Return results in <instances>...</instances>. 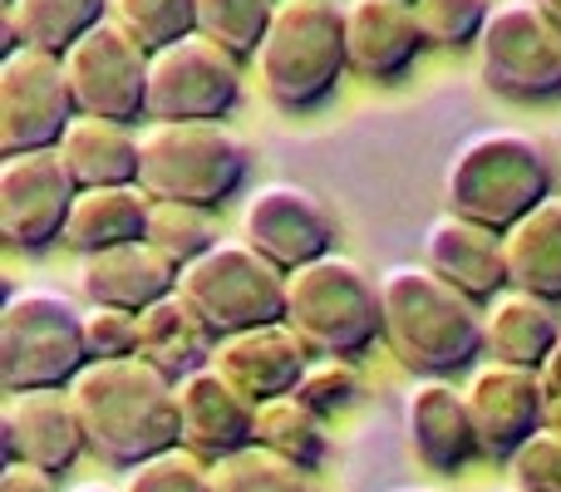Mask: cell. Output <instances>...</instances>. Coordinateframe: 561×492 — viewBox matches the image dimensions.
Here are the masks:
<instances>
[{"label": "cell", "mask_w": 561, "mask_h": 492, "mask_svg": "<svg viewBox=\"0 0 561 492\" xmlns=\"http://www.w3.org/2000/svg\"><path fill=\"white\" fill-rule=\"evenodd\" d=\"M513 492H523V488H513Z\"/></svg>", "instance_id": "obj_45"}, {"label": "cell", "mask_w": 561, "mask_h": 492, "mask_svg": "<svg viewBox=\"0 0 561 492\" xmlns=\"http://www.w3.org/2000/svg\"><path fill=\"white\" fill-rule=\"evenodd\" d=\"M557 187L552 153L542 138L517 128H483L463 138L444 168V203L448 213L483 222L493 232H507L533 207H542Z\"/></svg>", "instance_id": "obj_3"}, {"label": "cell", "mask_w": 561, "mask_h": 492, "mask_svg": "<svg viewBox=\"0 0 561 492\" xmlns=\"http://www.w3.org/2000/svg\"><path fill=\"white\" fill-rule=\"evenodd\" d=\"M547 424L561 428V399H547Z\"/></svg>", "instance_id": "obj_42"}, {"label": "cell", "mask_w": 561, "mask_h": 492, "mask_svg": "<svg viewBox=\"0 0 561 492\" xmlns=\"http://www.w3.org/2000/svg\"><path fill=\"white\" fill-rule=\"evenodd\" d=\"M252 428H256V404L222 369L203 365L178 379V444L183 448L217 464V458L252 444Z\"/></svg>", "instance_id": "obj_17"}, {"label": "cell", "mask_w": 561, "mask_h": 492, "mask_svg": "<svg viewBox=\"0 0 561 492\" xmlns=\"http://www.w3.org/2000/svg\"><path fill=\"white\" fill-rule=\"evenodd\" d=\"M84 350L89 359H128L138 355V316L114 306H84Z\"/></svg>", "instance_id": "obj_38"}, {"label": "cell", "mask_w": 561, "mask_h": 492, "mask_svg": "<svg viewBox=\"0 0 561 492\" xmlns=\"http://www.w3.org/2000/svg\"><path fill=\"white\" fill-rule=\"evenodd\" d=\"M290 394L300 399V404H310L320 419L335 414V409H350L359 404V399L369 394L365 375L355 369V359H330V355H316L306 365V375H300V385L290 389Z\"/></svg>", "instance_id": "obj_35"}, {"label": "cell", "mask_w": 561, "mask_h": 492, "mask_svg": "<svg viewBox=\"0 0 561 492\" xmlns=\"http://www.w3.org/2000/svg\"><path fill=\"white\" fill-rule=\"evenodd\" d=\"M252 444L272 448L276 458L310 468V473H316V468L325 464V454H330L325 419H320L310 404H300L296 394H280V399H266V404H256Z\"/></svg>", "instance_id": "obj_29"}, {"label": "cell", "mask_w": 561, "mask_h": 492, "mask_svg": "<svg viewBox=\"0 0 561 492\" xmlns=\"http://www.w3.org/2000/svg\"><path fill=\"white\" fill-rule=\"evenodd\" d=\"M213 350H217V335L178 290L153 300L148 310H138V359L163 369L173 385L183 375H193V369L213 365Z\"/></svg>", "instance_id": "obj_25"}, {"label": "cell", "mask_w": 561, "mask_h": 492, "mask_svg": "<svg viewBox=\"0 0 561 492\" xmlns=\"http://www.w3.org/2000/svg\"><path fill=\"white\" fill-rule=\"evenodd\" d=\"M247 138L222 118L138 128V187L153 203H183L213 213L247 183Z\"/></svg>", "instance_id": "obj_4"}, {"label": "cell", "mask_w": 561, "mask_h": 492, "mask_svg": "<svg viewBox=\"0 0 561 492\" xmlns=\"http://www.w3.org/2000/svg\"><path fill=\"white\" fill-rule=\"evenodd\" d=\"M394 492H438V488H394Z\"/></svg>", "instance_id": "obj_44"}, {"label": "cell", "mask_w": 561, "mask_h": 492, "mask_svg": "<svg viewBox=\"0 0 561 492\" xmlns=\"http://www.w3.org/2000/svg\"><path fill=\"white\" fill-rule=\"evenodd\" d=\"M424 30L409 0H350L345 5V55L365 79H399L424 49Z\"/></svg>", "instance_id": "obj_21"}, {"label": "cell", "mask_w": 561, "mask_h": 492, "mask_svg": "<svg viewBox=\"0 0 561 492\" xmlns=\"http://www.w3.org/2000/svg\"><path fill=\"white\" fill-rule=\"evenodd\" d=\"M124 492H213V464L193 448L173 444L144 464L124 468Z\"/></svg>", "instance_id": "obj_34"}, {"label": "cell", "mask_w": 561, "mask_h": 492, "mask_svg": "<svg viewBox=\"0 0 561 492\" xmlns=\"http://www.w3.org/2000/svg\"><path fill=\"white\" fill-rule=\"evenodd\" d=\"M79 104L69 94L65 59L30 45L0 55V153L55 148L75 124Z\"/></svg>", "instance_id": "obj_11"}, {"label": "cell", "mask_w": 561, "mask_h": 492, "mask_svg": "<svg viewBox=\"0 0 561 492\" xmlns=\"http://www.w3.org/2000/svg\"><path fill=\"white\" fill-rule=\"evenodd\" d=\"M409 5H414V0H409Z\"/></svg>", "instance_id": "obj_46"}, {"label": "cell", "mask_w": 561, "mask_h": 492, "mask_svg": "<svg viewBox=\"0 0 561 492\" xmlns=\"http://www.w3.org/2000/svg\"><path fill=\"white\" fill-rule=\"evenodd\" d=\"M468 414H473L478 454L513 458L537 428H547V389L542 375L507 359H478L468 369Z\"/></svg>", "instance_id": "obj_14"}, {"label": "cell", "mask_w": 561, "mask_h": 492, "mask_svg": "<svg viewBox=\"0 0 561 492\" xmlns=\"http://www.w3.org/2000/svg\"><path fill=\"white\" fill-rule=\"evenodd\" d=\"M385 340L419 379L473 369L483 355V306L448 286L424 261H399L379 276Z\"/></svg>", "instance_id": "obj_2"}, {"label": "cell", "mask_w": 561, "mask_h": 492, "mask_svg": "<svg viewBox=\"0 0 561 492\" xmlns=\"http://www.w3.org/2000/svg\"><path fill=\"white\" fill-rule=\"evenodd\" d=\"M404 434L414 458L424 468H434V473H458L478 454L468 394L454 379H438V375L414 379L404 389Z\"/></svg>", "instance_id": "obj_19"}, {"label": "cell", "mask_w": 561, "mask_h": 492, "mask_svg": "<svg viewBox=\"0 0 561 492\" xmlns=\"http://www.w3.org/2000/svg\"><path fill=\"white\" fill-rule=\"evenodd\" d=\"M276 15V0H197V35L217 39L227 55L256 59L266 25Z\"/></svg>", "instance_id": "obj_31"}, {"label": "cell", "mask_w": 561, "mask_h": 492, "mask_svg": "<svg viewBox=\"0 0 561 492\" xmlns=\"http://www.w3.org/2000/svg\"><path fill=\"white\" fill-rule=\"evenodd\" d=\"M310 350L286 320H272V325H252L237 330V335H222L213 350V369H222L237 389H242L252 404H266V399H280L300 385L310 365Z\"/></svg>", "instance_id": "obj_18"}, {"label": "cell", "mask_w": 561, "mask_h": 492, "mask_svg": "<svg viewBox=\"0 0 561 492\" xmlns=\"http://www.w3.org/2000/svg\"><path fill=\"white\" fill-rule=\"evenodd\" d=\"M79 183L69 178L59 148L0 158V237L20 251H39L65 237Z\"/></svg>", "instance_id": "obj_13"}, {"label": "cell", "mask_w": 561, "mask_h": 492, "mask_svg": "<svg viewBox=\"0 0 561 492\" xmlns=\"http://www.w3.org/2000/svg\"><path fill=\"white\" fill-rule=\"evenodd\" d=\"M213 492H320V483L310 468L286 464L262 444H247L213 464Z\"/></svg>", "instance_id": "obj_30"}, {"label": "cell", "mask_w": 561, "mask_h": 492, "mask_svg": "<svg viewBox=\"0 0 561 492\" xmlns=\"http://www.w3.org/2000/svg\"><path fill=\"white\" fill-rule=\"evenodd\" d=\"M69 492H124V488H108V483H79V488H69Z\"/></svg>", "instance_id": "obj_43"}, {"label": "cell", "mask_w": 561, "mask_h": 492, "mask_svg": "<svg viewBox=\"0 0 561 492\" xmlns=\"http://www.w3.org/2000/svg\"><path fill=\"white\" fill-rule=\"evenodd\" d=\"M84 448L114 468H134L144 458L178 444V385L148 359H89L69 385Z\"/></svg>", "instance_id": "obj_1"}, {"label": "cell", "mask_w": 561, "mask_h": 492, "mask_svg": "<svg viewBox=\"0 0 561 492\" xmlns=\"http://www.w3.org/2000/svg\"><path fill=\"white\" fill-rule=\"evenodd\" d=\"M108 15L148 49H163L197 30V0H108Z\"/></svg>", "instance_id": "obj_33"}, {"label": "cell", "mask_w": 561, "mask_h": 492, "mask_svg": "<svg viewBox=\"0 0 561 492\" xmlns=\"http://www.w3.org/2000/svg\"><path fill=\"white\" fill-rule=\"evenodd\" d=\"M144 242L153 251H163L168 261H173L178 271L187 266V261H197L203 251H213L222 237H217L213 217L203 213V207H183V203H153L148 207V232Z\"/></svg>", "instance_id": "obj_32"}, {"label": "cell", "mask_w": 561, "mask_h": 492, "mask_svg": "<svg viewBox=\"0 0 561 492\" xmlns=\"http://www.w3.org/2000/svg\"><path fill=\"white\" fill-rule=\"evenodd\" d=\"M503 261H507V286L513 290L561 300V197L557 193L503 232Z\"/></svg>", "instance_id": "obj_27"}, {"label": "cell", "mask_w": 561, "mask_h": 492, "mask_svg": "<svg viewBox=\"0 0 561 492\" xmlns=\"http://www.w3.org/2000/svg\"><path fill=\"white\" fill-rule=\"evenodd\" d=\"M0 492H59V488H55V473H45V468L5 464L0 468Z\"/></svg>", "instance_id": "obj_39"}, {"label": "cell", "mask_w": 561, "mask_h": 492, "mask_svg": "<svg viewBox=\"0 0 561 492\" xmlns=\"http://www.w3.org/2000/svg\"><path fill=\"white\" fill-rule=\"evenodd\" d=\"M0 444L5 464H30L45 473H65L84 454V428H79L69 389H25L10 394L0 409Z\"/></svg>", "instance_id": "obj_16"}, {"label": "cell", "mask_w": 561, "mask_h": 492, "mask_svg": "<svg viewBox=\"0 0 561 492\" xmlns=\"http://www.w3.org/2000/svg\"><path fill=\"white\" fill-rule=\"evenodd\" d=\"M345 55V5L340 0H276V15L256 49V79L280 108H310L340 84Z\"/></svg>", "instance_id": "obj_6"}, {"label": "cell", "mask_w": 561, "mask_h": 492, "mask_svg": "<svg viewBox=\"0 0 561 492\" xmlns=\"http://www.w3.org/2000/svg\"><path fill=\"white\" fill-rule=\"evenodd\" d=\"M424 266L488 306L507 290V261H503V232L483 222H468L458 213H438L424 232Z\"/></svg>", "instance_id": "obj_20"}, {"label": "cell", "mask_w": 561, "mask_h": 492, "mask_svg": "<svg viewBox=\"0 0 561 492\" xmlns=\"http://www.w3.org/2000/svg\"><path fill=\"white\" fill-rule=\"evenodd\" d=\"M414 15L428 45L458 49V45H478L488 15H493V0H414Z\"/></svg>", "instance_id": "obj_36"}, {"label": "cell", "mask_w": 561, "mask_h": 492, "mask_svg": "<svg viewBox=\"0 0 561 492\" xmlns=\"http://www.w3.org/2000/svg\"><path fill=\"white\" fill-rule=\"evenodd\" d=\"M65 79L69 94H75L79 114L94 118H114V124H128V118L144 114L148 99V59L153 49L144 39H134L114 15L99 20L84 39L65 49Z\"/></svg>", "instance_id": "obj_12"}, {"label": "cell", "mask_w": 561, "mask_h": 492, "mask_svg": "<svg viewBox=\"0 0 561 492\" xmlns=\"http://www.w3.org/2000/svg\"><path fill=\"white\" fill-rule=\"evenodd\" d=\"M557 340H561L557 300H542V296H533V290L507 286L503 296H493L483 306V355L488 359L542 369V359L552 355Z\"/></svg>", "instance_id": "obj_23"}, {"label": "cell", "mask_w": 561, "mask_h": 492, "mask_svg": "<svg viewBox=\"0 0 561 492\" xmlns=\"http://www.w3.org/2000/svg\"><path fill=\"white\" fill-rule=\"evenodd\" d=\"M99 20H108V0H5V49L30 45L65 55Z\"/></svg>", "instance_id": "obj_28"}, {"label": "cell", "mask_w": 561, "mask_h": 492, "mask_svg": "<svg viewBox=\"0 0 561 492\" xmlns=\"http://www.w3.org/2000/svg\"><path fill=\"white\" fill-rule=\"evenodd\" d=\"M286 325L306 340L310 355L359 359L385 335L379 281H369L365 266L340 251L286 271Z\"/></svg>", "instance_id": "obj_5"}, {"label": "cell", "mask_w": 561, "mask_h": 492, "mask_svg": "<svg viewBox=\"0 0 561 492\" xmlns=\"http://www.w3.org/2000/svg\"><path fill=\"white\" fill-rule=\"evenodd\" d=\"M537 375H542V389H547V399H561V340L552 345V355L542 359V369H537Z\"/></svg>", "instance_id": "obj_40"}, {"label": "cell", "mask_w": 561, "mask_h": 492, "mask_svg": "<svg viewBox=\"0 0 561 492\" xmlns=\"http://www.w3.org/2000/svg\"><path fill=\"white\" fill-rule=\"evenodd\" d=\"M242 242L276 261L280 271H300L330 256L335 222H330L325 203L300 183H266L242 203Z\"/></svg>", "instance_id": "obj_15"}, {"label": "cell", "mask_w": 561, "mask_h": 492, "mask_svg": "<svg viewBox=\"0 0 561 492\" xmlns=\"http://www.w3.org/2000/svg\"><path fill=\"white\" fill-rule=\"evenodd\" d=\"M178 290V266L153 251L148 242H124L79 256V296L89 306H114V310H148L153 300Z\"/></svg>", "instance_id": "obj_22"}, {"label": "cell", "mask_w": 561, "mask_h": 492, "mask_svg": "<svg viewBox=\"0 0 561 492\" xmlns=\"http://www.w3.org/2000/svg\"><path fill=\"white\" fill-rule=\"evenodd\" d=\"M507 464L523 492H561V428H537Z\"/></svg>", "instance_id": "obj_37"}, {"label": "cell", "mask_w": 561, "mask_h": 492, "mask_svg": "<svg viewBox=\"0 0 561 492\" xmlns=\"http://www.w3.org/2000/svg\"><path fill=\"white\" fill-rule=\"evenodd\" d=\"M59 158H65L69 178L79 187H118L138 183V134L114 118L75 114V124L59 138Z\"/></svg>", "instance_id": "obj_26"}, {"label": "cell", "mask_w": 561, "mask_h": 492, "mask_svg": "<svg viewBox=\"0 0 561 492\" xmlns=\"http://www.w3.org/2000/svg\"><path fill=\"white\" fill-rule=\"evenodd\" d=\"M478 75L503 99L561 94V30L537 0H497L478 35Z\"/></svg>", "instance_id": "obj_10"}, {"label": "cell", "mask_w": 561, "mask_h": 492, "mask_svg": "<svg viewBox=\"0 0 561 492\" xmlns=\"http://www.w3.org/2000/svg\"><path fill=\"white\" fill-rule=\"evenodd\" d=\"M537 5H542V15L552 20V25L561 30V0H537Z\"/></svg>", "instance_id": "obj_41"}, {"label": "cell", "mask_w": 561, "mask_h": 492, "mask_svg": "<svg viewBox=\"0 0 561 492\" xmlns=\"http://www.w3.org/2000/svg\"><path fill=\"white\" fill-rule=\"evenodd\" d=\"M89 365L84 310L55 286H15L0 306V385L10 394L25 389H69Z\"/></svg>", "instance_id": "obj_7"}, {"label": "cell", "mask_w": 561, "mask_h": 492, "mask_svg": "<svg viewBox=\"0 0 561 492\" xmlns=\"http://www.w3.org/2000/svg\"><path fill=\"white\" fill-rule=\"evenodd\" d=\"M178 296L207 320L217 340L252 325L286 320V271L242 237H222L213 251L178 271Z\"/></svg>", "instance_id": "obj_8"}, {"label": "cell", "mask_w": 561, "mask_h": 492, "mask_svg": "<svg viewBox=\"0 0 561 492\" xmlns=\"http://www.w3.org/2000/svg\"><path fill=\"white\" fill-rule=\"evenodd\" d=\"M148 207L153 197L138 183H118V187H79L75 207H69L65 222V242L79 256H94V251L124 247V242H144L148 232Z\"/></svg>", "instance_id": "obj_24"}, {"label": "cell", "mask_w": 561, "mask_h": 492, "mask_svg": "<svg viewBox=\"0 0 561 492\" xmlns=\"http://www.w3.org/2000/svg\"><path fill=\"white\" fill-rule=\"evenodd\" d=\"M237 104H242V59L227 55L217 39L193 30V35L153 49L144 118L197 124V118H227Z\"/></svg>", "instance_id": "obj_9"}]
</instances>
